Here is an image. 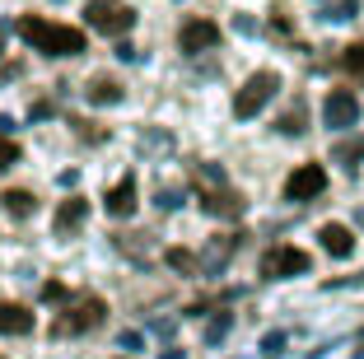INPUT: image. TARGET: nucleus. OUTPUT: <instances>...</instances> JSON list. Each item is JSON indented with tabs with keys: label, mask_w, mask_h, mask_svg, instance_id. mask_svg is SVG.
<instances>
[{
	"label": "nucleus",
	"mask_w": 364,
	"mask_h": 359,
	"mask_svg": "<svg viewBox=\"0 0 364 359\" xmlns=\"http://www.w3.org/2000/svg\"><path fill=\"white\" fill-rule=\"evenodd\" d=\"M238 238H210V247H205V271H215V266H225L229 252H234Z\"/></svg>",
	"instance_id": "f3484780"
},
{
	"label": "nucleus",
	"mask_w": 364,
	"mask_h": 359,
	"mask_svg": "<svg viewBox=\"0 0 364 359\" xmlns=\"http://www.w3.org/2000/svg\"><path fill=\"white\" fill-rule=\"evenodd\" d=\"M229 327H234V317L220 313V317L210 322V327H205V341H225V336H229Z\"/></svg>",
	"instance_id": "412c9836"
},
{
	"label": "nucleus",
	"mask_w": 364,
	"mask_h": 359,
	"mask_svg": "<svg viewBox=\"0 0 364 359\" xmlns=\"http://www.w3.org/2000/svg\"><path fill=\"white\" fill-rule=\"evenodd\" d=\"M159 205L164 210H178V191H159Z\"/></svg>",
	"instance_id": "bb28decb"
},
{
	"label": "nucleus",
	"mask_w": 364,
	"mask_h": 359,
	"mask_svg": "<svg viewBox=\"0 0 364 359\" xmlns=\"http://www.w3.org/2000/svg\"><path fill=\"white\" fill-rule=\"evenodd\" d=\"M322 122L332 131H350L355 122H360V98H355L350 89H332L327 103H322Z\"/></svg>",
	"instance_id": "0eeeda50"
},
{
	"label": "nucleus",
	"mask_w": 364,
	"mask_h": 359,
	"mask_svg": "<svg viewBox=\"0 0 364 359\" xmlns=\"http://www.w3.org/2000/svg\"><path fill=\"white\" fill-rule=\"evenodd\" d=\"M19 164V145L14 140H0V168H14Z\"/></svg>",
	"instance_id": "5701e85b"
},
{
	"label": "nucleus",
	"mask_w": 364,
	"mask_h": 359,
	"mask_svg": "<svg viewBox=\"0 0 364 359\" xmlns=\"http://www.w3.org/2000/svg\"><path fill=\"white\" fill-rule=\"evenodd\" d=\"M0 201H5V210H10L14 220H28V215L38 210V201H33V191H19V187H14V191H5Z\"/></svg>",
	"instance_id": "2eb2a0df"
},
{
	"label": "nucleus",
	"mask_w": 364,
	"mask_h": 359,
	"mask_svg": "<svg viewBox=\"0 0 364 359\" xmlns=\"http://www.w3.org/2000/svg\"><path fill=\"white\" fill-rule=\"evenodd\" d=\"M322 191H327V168L322 164H299L285 178V201H313Z\"/></svg>",
	"instance_id": "423d86ee"
},
{
	"label": "nucleus",
	"mask_w": 364,
	"mask_h": 359,
	"mask_svg": "<svg viewBox=\"0 0 364 359\" xmlns=\"http://www.w3.org/2000/svg\"><path fill=\"white\" fill-rule=\"evenodd\" d=\"M33 313L23 304H0V336H28Z\"/></svg>",
	"instance_id": "9b49d317"
},
{
	"label": "nucleus",
	"mask_w": 364,
	"mask_h": 359,
	"mask_svg": "<svg viewBox=\"0 0 364 359\" xmlns=\"http://www.w3.org/2000/svg\"><path fill=\"white\" fill-rule=\"evenodd\" d=\"M360 341H364V336H360Z\"/></svg>",
	"instance_id": "7c9ffc66"
},
{
	"label": "nucleus",
	"mask_w": 364,
	"mask_h": 359,
	"mask_svg": "<svg viewBox=\"0 0 364 359\" xmlns=\"http://www.w3.org/2000/svg\"><path fill=\"white\" fill-rule=\"evenodd\" d=\"M262 350H267V355H280V350H285V331H271V336L262 341Z\"/></svg>",
	"instance_id": "b1692460"
},
{
	"label": "nucleus",
	"mask_w": 364,
	"mask_h": 359,
	"mask_svg": "<svg viewBox=\"0 0 364 359\" xmlns=\"http://www.w3.org/2000/svg\"><path fill=\"white\" fill-rule=\"evenodd\" d=\"M43 299H47V304H61V299H65V285H56V280H47V285H43Z\"/></svg>",
	"instance_id": "393cba45"
},
{
	"label": "nucleus",
	"mask_w": 364,
	"mask_h": 359,
	"mask_svg": "<svg viewBox=\"0 0 364 359\" xmlns=\"http://www.w3.org/2000/svg\"><path fill=\"white\" fill-rule=\"evenodd\" d=\"M276 131H280V136H304V131H309V112H304V103L289 107V112L276 122Z\"/></svg>",
	"instance_id": "dca6fc26"
},
{
	"label": "nucleus",
	"mask_w": 364,
	"mask_h": 359,
	"mask_svg": "<svg viewBox=\"0 0 364 359\" xmlns=\"http://www.w3.org/2000/svg\"><path fill=\"white\" fill-rule=\"evenodd\" d=\"M159 359H182V350H164V355Z\"/></svg>",
	"instance_id": "c85d7f7f"
},
{
	"label": "nucleus",
	"mask_w": 364,
	"mask_h": 359,
	"mask_svg": "<svg viewBox=\"0 0 364 359\" xmlns=\"http://www.w3.org/2000/svg\"><path fill=\"white\" fill-rule=\"evenodd\" d=\"M107 317V304L98 294H80V299H70L65 304V317H61V336H80V331H94L98 322Z\"/></svg>",
	"instance_id": "20e7f679"
},
{
	"label": "nucleus",
	"mask_w": 364,
	"mask_h": 359,
	"mask_svg": "<svg viewBox=\"0 0 364 359\" xmlns=\"http://www.w3.org/2000/svg\"><path fill=\"white\" fill-rule=\"evenodd\" d=\"M309 252L304 247H294V243H280V247H271L267 257H262V275L267 280H285V275H304L309 271Z\"/></svg>",
	"instance_id": "39448f33"
},
{
	"label": "nucleus",
	"mask_w": 364,
	"mask_h": 359,
	"mask_svg": "<svg viewBox=\"0 0 364 359\" xmlns=\"http://www.w3.org/2000/svg\"><path fill=\"white\" fill-rule=\"evenodd\" d=\"M318 238H322V247H327L332 257H350L355 252V233L346 229V224H322Z\"/></svg>",
	"instance_id": "f8f14e48"
},
{
	"label": "nucleus",
	"mask_w": 364,
	"mask_h": 359,
	"mask_svg": "<svg viewBox=\"0 0 364 359\" xmlns=\"http://www.w3.org/2000/svg\"><path fill=\"white\" fill-rule=\"evenodd\" d=\"M201 210L215 215V220H238L247 210V201L229 187H201Z\"/></svg>",
	"instance_id": "1a4fd4ad"
},
{
	"label": "nucleus",
	"mask_w": 364,
	"mask_h": 359,
	"mask_svg": "<svg viewBox=\"0 0 364 359\" xmlns=\"http://www.w3.org/2000/svg\"><path fill=\"white\" fill-rule=\"evenodd\" d=\"M103 205H107L112 220H131V215H136V178H122L117 187L103 196Z\"/></svg>",
	"instance_id": "9d476101"
},
{
	"label": "nucleus",
	"mask_w": 364,
	"mask_h": 359,
	"mask_svg": "<svg viewBox=\"0 0 364 359\" xmlns=\"http://www.w3.org/2000/svg\"><path fill=\"white\" fill-rule=\"evenodd\" d=\"M85 98L94 107H112V103H122V85L112 80V75H94V80H89V89H85Z\"/></svg>",
	"instance_id": "ddd939ff"
},
{
	"label": "nucleus",
	"mask_w": 364,
	"mask_h": 359,
	"mask_svg": "<svg viewBox=\"0 0 364 359\" xmlns=\"http://www.w3.org/2000/svg\"><path fill=\"white\" fill-rule=\"evenodd\" d=\"M117 345H122V350H140V336H136V331H122Z\"/></svg>",
	"instance_id": "a878e982"
},
{
	"label": "nucleus",
	"mask_w": 364,
	"mask_h": 359,
	"mask_svg": "<svg viewBox=\"0 0 364 359\" xmlns=\"http://www.w3.org/2000/svg\"><path fill=\"white\" fill-rule=\"evenodd\" d=\"M19 38L43 56H80L89 47L85 28H70V23H52V19H38V14H23L19 19Z\"/></svg>",
	"instance_id": "f257e3e1"
},
{
	"label": "nucleus",
	"mask_w": 364,
	"mask_h": 359,
	"mask_svg": "<svg viewBox=\"0 0 364 359\" xmlns=\"http://www.w3.org/2000/svg\"><path fill=\"white\" fill-rule=\"evenodd\" d=\"M168 266H173V271H182V275H187V271H196L192 252H182V247H168Z\"/></svg>",
	"instance_id": "4be33fe9"
},
{
	"label": "nucleus",
	"mask_w": 364,
	"mask_h": 359,
	"mask_svg": "<svg viewBox=\"0 0 364 359\" xmlns=\"http://www.w3.org/2000/svg\"><path fill=\"white\" fill-rule=\"evenodd\" d=\"M360 14V0H336L332 10H322V19L327 23H346V19H355Z\"/></svg>",
	"instance_id": "6ab92c4d"
},
{
	"label": "nucleus",
	"mask_w": 364,
	"mask_h": 359,
	"mask_svg": "<svg viewBox=\"0 0 364 359\" xmlns=\"http://www.w3.org/2000/svg\"><path fill=\"white\" fill-rule=\"evenodd\" d=\"M332 159H336V164H346V168H355V164L364 159V136H355V140H346V145H336Z\"/></svg>",
	"instance_id": "a211bd4d"
},
{
	"label": "nucleus",
	"mask_w": 364,
	"mask_h": 359,
	"mask_svg": "<svg viewBox=\"0 0 364 359\" xmlns=\"http://www.w3.org/2000/svg\"><path fill=\"white\" fill-rule=\"evenodd\" d=\"M178 47L187 56L220 47V23H210V19H187V23H182V33H178Z\"/></svg>",
	"instance_id": "6e6552de"
},
{
	"label": "nucleus",
	"mask_w": 364,
	"mask_h": 359,
	"mask_svg": "<svg viewBox=\"0 0 364 359\" xmlns=\"http://www.w3.org/2000/svg\"><path fill=\"white\" fill-rule=\"evenodd\" d=\"M360 224H364V210H360Z\"/></svg>",
	"instance_id": "c756f323"
},
{
	"label": "nucleus",
	"mask_w": 364,
	"mask_h": 359,
	"mask_svg": "<svg viewBox=\"0 0 364 359\" xmlns=\"http://www.w3.org/2000/svg\"><path fill=\"white\" fill-rule=\"evenodd\" d=\"M276 89H280V75H276V70L247 75V85L234 94V117H238V122H252V117H257L262 107L276 98Z\"/></svg>",
	"instance_id": "f03ea898"
},
{
	"label": "nucleus",
	"mask_w": 364,
	"mask_h": 359,
	"mask_svg": "<svg viewBox=\"0 0 364 359\" xmlns=\"http://www.w3.org/2000/svg\"><path fill=\"white\" fill-rule=\"evenodd\" d=\"M341 61H346V70H350L355 80H364V43H350V47H346V56H341Z\"/></svg>",
	"instance_id": "aec40b11"
},
{
	"label": "nucleus",
	"mask_w": 364,
	"mask_h": 359,
	"mask_svg": "<svg viewBox=\"0 0 364 359\" xmlns=\"http://www.w3.org/2000/svg\"><path fill=\"white\" fill-rule=\"evenodd\" d=\"M85 23L94 33L122 38V33L136 28V10H131V5H122V0H89V5H85Z\"/></svg>",
	"instance_id": "7ed1b4c3"
},
{
	"label": "nucleus",
	"mask_w": 364,
	"mask_h": 359,
	"mask_svg": "<svg viewBox=\"0 0 364 359\" xmlns=\"http://www.w3.org/2000/svg\"><path fill=\"white\" fill-rule=\"evenodd\" d=\"M10 131H14V117H5V112H0V140L10 136Z\"/></svg>",
	"instance_id": "cd10ccee"
},
{
	"label": "nucleus",
	"mask_w": 364,
	"mask_h": 359,
	"mask_svg": "<svg viewBox=\"0 0 364 359\" xmlns=\"http://www.w3.org/2000/svg\"><path fill=\"white\" fill-rule=\"evenodd\" d=\"M85 220H89V201L85 196H70V201H61V210H56V233L80 229Z\"/></svg>",
	"instance_id": "4468645a"
}]
</instances>
